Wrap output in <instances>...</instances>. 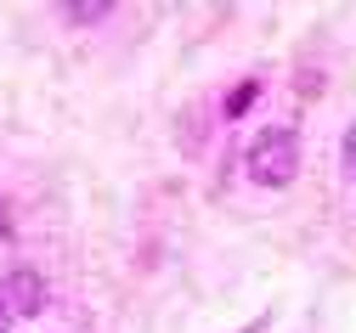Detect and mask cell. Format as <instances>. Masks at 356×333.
I'll list each match as a JSON object with an SVG mask.
<instances>
[{
  "instance_id": "obj_4",
  "label": "cell",
  "mask_w": 356,
  "mask_h": 333,
  "mask_svg": "<svg viewBox=\"0 0 356 333\" xmlns=\"http://www.w3.org/2000/svg\"><path fill=\"white\" fill-rule=\"evenodd\" d=\"M345 159H350V170H356V130L345 136Z\"/></svg>"
},
{
  "instance_id": "obj_3",
  "label": "cell",
  "mask_w": 356,
  "mask_h": 333,
  "mask_svg": "<svg viewBox=\"0 0 356 333\" xmlns=\"http://www.w3.org/2000/svg\"><path fill=\"white\" fill-rule=\"evenodd\" d=\"M254 90H260V85H254V79H243V85L232 90V97H227V113H232V119H238V113H243V108L254 102Z\"/></svg>"
},
{
  "instance_id": "obj_1",
  "label": "cell",
  "mask_w": 356,
  "mask_h": 333,
  "mask_svg": "<svg viewBox=\"0 0 356 333\" xmlns=\"http://www.w3.org/2000/svg\"><path fill=\"white\" fill-rule=\"evenodd\" d=\"M294 164H300V141H294V130H260L254 136V147H249V175L260 181V186H289L294 181Z\"/></svg>"
},
{
  "instance_id": "obj_2",
  "label": "cell",
  "mask_w": 356,
  "mask_h": 333,
  "mask_svg": "<svg viewBox=\"0 0 356 333\" xmlns=\"http://www.w3.org/2000/svg\"><path fill=\"white\" fill-rule=\"evenodd\" d=\"M40 300H46V294H40V277L34 271H6V277H0V327L34 316Z\"/></svg>"
}]
</instances>
